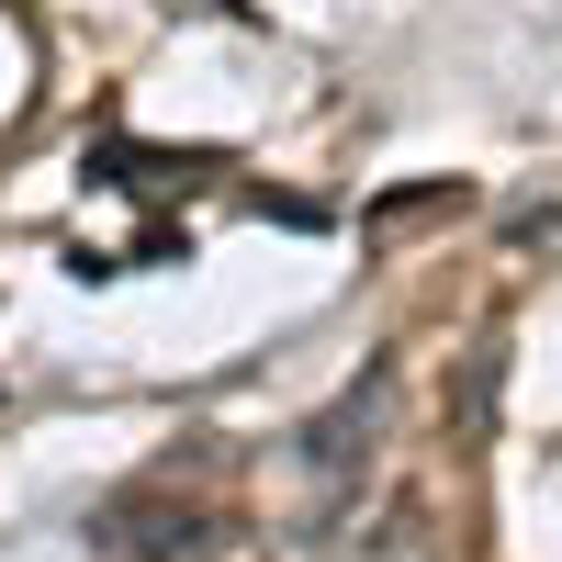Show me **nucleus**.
<instances>
[{
    "label": "nucleus",
    "mask_w": 562,
    "mask_h": 562,
    "mask_svg": "<svg viewBox=\"0 0 562 562\" xmlns=\"http://www.w3.org/2000/svg\"><path fill=\"white\" fill-rule=\"evenodd\" d=\"M383 405H394V371H360V383L304 428V473H349V461L371 450V428H383Z\"/></svg>",
    "instance_id": "f257e3e1"
},
{
    "label": "nucleus",
    "mask_w": 562,
    "mask_h": 562,
    "mask_svg": "<svg viewBox=\"0 0 562 562\" xmlns=\"http://www.w3.org/2000/svg\"><path fill=\"white\" fill-rule=\"evenodd\" d=\"M518 248H562V214H518Z\"/></svg>",
    "instance_id": "f03ea898"
}]
</instances>
